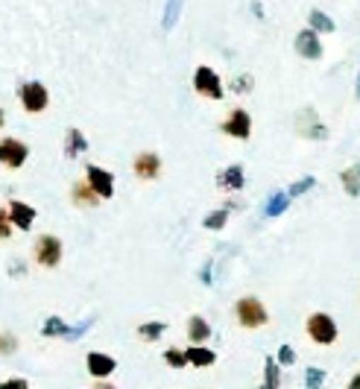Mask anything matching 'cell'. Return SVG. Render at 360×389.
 <instances>
[{"instance_id":"cell-10","label":"cell","mask_w":360,"mask_h":389,"mask_svg":"<svg viewBox=\"0 0 360 389\" xmlns=\"http://www.w3.org/2000/svg\"><path fill=\"white\" fill-rule=\"evenodd\" d=\"M27 155H30L27 144L15 141V138H6V141H0V164H9L12 170H18V167H24Z\"/></svg>"},{"instance_id":"cell-7","label":"cell","mask_w":360,"mask_h":389,"mask_svg":"<svg viewBox=\"0 0 360 389\" xmlns=\"http://www.w3.org/2000/svg\"><path fill=\"white\" fill-rule=\"evenodd\" d=\"M296 53L302 56V59H311V62H316L319 56H323V38H319V32L313 27L296 35Z\"/></svg>"},{"instance_id":"cell-11","label":"cell","mask_w":360,"mask_h":389,"mask_svg":"<svg viewBox=\"0 0 360 389\" xmlns=\"http://www.w3.org/2000/svg\"><path fill=\"white\" fill-rule=\"evenodd\" d=\"M88 328H91V319H88L85 325H79V328H68V325H65L62 319H59V316H50V319L44 322V328H42V334H44V337H65V340H79V337H83Z\"/></svg>"},{"instance_id":"cell-6","label":"cell","mask_w":360,"mask_h":389,"mask_svg":"<svg viewBox=\"0 0 360 389\" xmlns=\"http://www.w3.org/2000/svg\"><path fill=\"white\" fill-rule=\"evenodd\" d=\"M220 129H223V132L229 135V138L246 141L249 135H252V118H249V114H246L244 109H232V114L223 121V126H220Z\"/></svg>"},{"instance_id":"cell-13","label":"cell","mask_w":360,"mask_h":389,"mask_svg":"<svg viewBox=\"0 0 360 389\" xmlns=\"http://www.w3.org/2000/svg\"><path fill=\"white\" fill-rule=\"evenodd\" d=\"M85 363H88V372H91L94 378H109V375L114 372V369H117L114 357L100 354V352H91V354L85 357Z\"/></svg>"},{"instance_id":"cell-27","label":"cell","mask_w":360,"mask_h":389,"mask_svg":"<svg viewBox=\"0 0 360 389\" xmlns=\"http://www.w3.org/2000/svg\"><path fill=\"white\" fill-rule=\"evenodd\" d=\"M313 185H316V179H313V176H305V179H299V182H293L287 193H290V197L296 199V197H302V193H308V190H311Z\"/></svg>"},{"instance_id":"cell-8","label":"cell","mask_w":360,"mask_h":389,"mask_svg":"<svg viewBox=\"0 0 360 389\" xmlns=\"http://www.w3.org/2000/svg\"><path fill=\"white\" fill-rule=\"evenodd\" d=\"M132 170H135V176H138V179L152 182V179L162 176V159H158L155 152H138V155H135Z\"/></svg>"},{"instance_id":"cell-3","label":"cell","mask_w":360,"mask_h":389,"mask_svg":"<svg viewBox=\"0 0 360 389\" xmlns=\"http://www.w3.org/2000/svg\"><path fill=\"white\" fill-rule=\"evenodd\" d=\"M193 91L199 97H208V100H223V94H226V88H223V82H220L217 70L208 68V65H199L196 68V73H193Z\"/></svg>"},{"instance_id":"cell-33","label":"cell","mask_w":360,"mask_h":389,"mask_svg":"<svg viewBox=\"0 0 360 389\" xmlns=\"http://www.w3.org/2000/svg\"><path fill=\"white\" fill-rule=\"evenodd\" d=\"M249 82H252L249 76H240V80H234V85H232V88H234L237 94H246V91H249Z\"/></svg>"},{"instance_id":"cell-14","label":"cell","mask_w":360,"mask_h":389,"mask_svg":"<svg viewBox=\"0 0 360 389\" xmlns=\"http://www.w3.org/2000/svg\"><path fill=\"white\" fill-rule=\"evenodd\" d=\"M9 214H12V223L21 228V231H27V228L32 226V220H35V208H30V205H24V202H18V199L9 202Z\"/></svg>"},{"instance_id":"cell-23","label":"cell","mask_w":360,"mask_h":389,"mask_svg":"<svg viewBox=\"0 0 360 389\" xmlns=\"http://www.w3.org/2000/svg\"><path fill=\"white\" fill-rule=\"evenodd\" d=\"M164 331H167V325H164V322H144L141 328H138V337L147 340V342H155L158 337L164 334Z\"/></svg>"},{"instance_id":"cell-28","label":"cell","mask_w":360,"mask_h":389,"mask_svg":"<svg viewBox=\"0 0 360 389\" xmlns=\"http://www.w3.org/2000/svg\"><path fill=\"white\" fill-rule=\"evenodd\" d=\"M9 220H12V214L6 208H0V240H9L12 237V226L15 223H9Z\"/></svg>"},{"instance_id":"cell-34","label":"cell","mask_w":360,"mask_h":389,"mask_svg":"<svg viewBox=\"0 0 360 389\" xmlns=\"http://www.w3.org/2000/svg\"><path fill=\"white\" fill-rule=\"evenodd\" d=\"M349 386H352V389H360V375H354V378L349 381Z\"/></svg>"},{"instance_id":"cell-19","label":"cell","mask_w":360,"mask_h":389,"mask_svg":"<svg viewBox=\"0 0 360 389\" xmlns=\"http://www.w3.org/2000/svg\"><path fill=\"white\" fill-rule=\"evenodd\" d=\"M290 193L287 190H278V193H272L270 197V202H267V208H264V214L267 217H278V214H284L287 208H290Z\"/></svg>"},{"instance_id":"cell-9","label":"cell","mask_w":360,"mask_h":389,"mask_svg":"<svg viewBox=\"0 0 360 389\" xmlns=\"http://www.w3.org/2000/svg\"><path fill=\"white\" fill-rule=\"evenodd\" d=\"M85 179H88V185H91L103 199H112V197H114V176H112L109 170L97 167V164H88Z\"/></svg>"},{"instance_id":"cell-30","label":"cell","mask_w":360,"mask_h":389,"mask_svg":"<svg viewBox=\"0 0 360 389\" xmlns=\"http://www.w3.org/2000/svg\"><path fill=\"white\" fill-rule=\"evenodd\" d=\"M305 383H308V389L323 386L325 383V372H323V369H308V372H305Z\"/></svg>"},{"instance_id":"cell-17","label":"cell","mask_w":360,"mask_h":389,"mask_svg":"<svg viewBox=\"0 0 360 389\" xmlns=\"http://www.w3.org/2000/svg\"><path fill=\"white\" fill-rule=\"evenodd\" d=\"M340 182H343V190L349 197H360V164H352L340 173Z\"/></svg>"},{"instance_id":"cell-5","label":"cell","mask_w":360,"mask_h":389,"mask_svg":"<svg viewBox=\"0 0 360 389\" xmlns=\"http://www.w3.org/2000/svg\"><path fill=\"white\" fill-rule=\"evenodd\" d=\"M47 100H50V94L42 82H24L21 85V106L30 114H42L47 109Z\"/></svg>"},{"instance_id":"cell-21","label":"cell","mask_w":360,"mask_h":389,"mask_svg":"<svg viewBox=\"0 0 360 389\" xmlns=\"http://www.w3.org/2000/svg\"><path fill=\"white\" fill-rule=\"evenodd\" d=\"M278 363L275 357H267L264 360V383H267V389H278L282 386V372H278Z\"/></svg>"},{"instance_id":"cell-16","label":"cell","mask_w":360,"mask_h":389,"mask_svg":"<svg viewBox=\"0 0 360 389\" xmlns=\"http://www.w3.org/2000/svg\"><path fill=\"white\" fill-rule=\"evenodd\" d=\"M214 360H217V354L211 352V348H203L199 342H193V345L188 348V363L196 366V369H205V366H211Z\"/></svg>"},{"instance_id":"cell-31","label":"cell","mask_w":360,"mask_h":389,"mask_svg":"<svg viewBox=\"0 0 360 389\" xmlns=\"http://www.w3.org/2000/svg\"><path fill=\"white\" fill-rule=\"evenodd\" d=\"M293 360H296V352H293L290 345L278 348V363H282V366H293Z\"/></svg>"},{"instance_id":"cell-1","label":"cell","mask_w":360,"mask_h":389,"mask_svg":"<svg viewBox=\"0 0 360 389\" xmlns=\"http://www.w3.org/2000/svg\"><path fill=\"white\" fill-rule=\"evenodd\" d=\"M234 316L237 322L244 325V328H264L270 322V314H267V307L261 299H255V296H244L237 304H234Z\"/></svg>"},{"instance_id":"cell-22","label":"cell","mask_w":360,"mask_h":389,"mask_svg":"<svg viewBox=\"0 0 360 389\" xmlns=\"http://www.w3.org/2000/svg\"><path fill=\"white\" fill-rule=\"evenodd\" d=\"M308 21H311V27H313L316 32H334V30H337V24L331 21V18H328L325 12H319V9H311Z\"/></svg>"},{"instance_id":"cell-4","label":"cell","mask_w":360,"mask_h":389,"mask_svg":"<svg viewBox=\"0 0 360 389\" xmlns=\"http://www.w3.org/2000/svg\"><path fill=\"white\" fill-rule=\"evenodd\" d=\"M62 261V240L53 235H42L35 240V264L44 269H56Z\"/></svg>"},{"instance_id":"cell-2","label":"cell","mask_w":360,"mask_h":389,"mask_svg":"<svg viewBox=\"0 0 360 389\" xmlns=\"http://www.w3.org/2000/svg\"><path fill=\"white\" fill-rule=\"evenodd\" d=\"M305 331L316 345H334V340H337V322L328 314H323V310H316V314L308 316Z\"/></svg>"},{"instance_id":"cell-12","label":"cell","mask_w":360,"mask_h":389,"mask_svg":"<svg viewBox=\"0 0 360 389\" xmlns=\"http://www.w3.org/2000/svg\"><path fill=\"white\" fill-rule=\"evenodd\" d=\"M71 199H73V205H79V208H97L100 205V193L88 185V179L85 182H76L73 185V190H71Z\"/></svg>"},{"instance_id":"cell-15","label":"cell","mask_w":360,"mask_h":389,"mask_svg":"<svg viewBox=\"0 0 360 389\" xmlns=\"http://www.w3.org/2000/svg\"><path fill=\"white\" fill-rule=\"evenodd\" d=\"M217 185L223 187V190H240V187H244V167H240V164L226 167V170L217 176Z\"/></svg>"},{"instance_id":"cell-29","label":"cell","mask_w":360,"mask_h":389,"mask_svg":"<svg viewBox=\"0 0 360 389\" xmlns=\"http://www.w3.org/2000/svg\"><path fill=\"white\" fill-rule=\"evenodd\" d=\"M15 348H18V340H15V334H9V331H4L0 334V354H15Z\"/></svg>"},{"instance_id":"cell-35","label":"cell","mask_w":360,"mask_h":389,"mask_svg":"<svg viewBox=\"0 0 360 389\" xmlns=\"http://www.w3.org/2000/svg\"><path fill=\"white\" fill-rule=\"evenodd\" d=\"M0 129H4V109H0Z\"/></svg>"},{"instance_id":"cell-18","label":"cell","mask_w":360,"mask_h":389,"mask_svg":"<svg viewBox=\"0 0 360 389\" xmlns=\"http://www.w3.org/2000/svg\"><path fill=\"white\" fill-rule=\"evenodd\" d=\"M208 337H211L208 322H205L203 316H191V319H188V340H191V342H205Z\"/></svg>"},{"instance_id":"cell-24","label":"cell","mask_w":360,"mask_h":389,"mask_svg":"<svg viewBox=\"0 0 360 389\" xmlns=\"http://www.w3.org/2000/svg\"><path fill=\"white\" fill-rule=\"evenodd\" d=\"M179 12H182V0H167V6H164V21H162V27H164L167 32L176 27Z\"/></svg>"},{"instance_id":"cell-26","label":"cell","mask_w":360,"mask_h":389,"mask_svg":"<svg viewBox=\"0 0 360 389\" xmlns=\"http://www.w3.org/2000/svg\"><path fill=\"white\" fill-rule=\"evenodd\" d=\"M226 220H229V211H226V208H220V211H214V214H208V217H205V228L217 231V228H223V226H226Z\"/></svg>"},{"instance_id":"cell-36","label":"cell","mask_w":360,"mask_h":389,"mask_svg":"<svg viewBox=\"0 0 360 389\" xmlns=\"http://www.w3.org/2000/svg\"><path fill=\"white\" fill-rule=\"evenodd\" d=\"M357 100H360V76H357Z\"/></svg>"},{"instance_id":"cell-20","label":"cell","mask_w":360,"mask_h":389,"mask_svg":"<svg viewBox=\"0 0 360 389\" xmlns=\"http://www.w3.org/2000/svg\"><path fill=\"white\" fill-rule=\"evenodd\" d=\"M85 149H88V141L83 138V132L68 129V141H65V155H68V159H76V155L85 152Z\"/></svg>"},{"instance_id":"cell-25","label":"cell","mask_w":360,"mask_h":389,"mask_svg":"<svg viewBox=\"0 0 360 389\" xmlns=\"http://www.w3.org/2000/svg\"><path fill=\"white\" fill-rule=\"evenodd\" d=\"M164 360H167V366H173V369L191 366V363H188V352H179V348H167V352H164Z\"/></svg>"},{"instance_id":"cell-32","label":"cell","mask_w":360,"mask_h":389,"mask_svg":"<svg viewBox=\"0 0 360 389\" xmlns=\"http://www.w3.org/2000/svg\"><path fill=\"white\" fill-rule=\"evenodd\" d=\"M30 383L24 378H15V381H0V389H27Z\"/></svg>"}]
</instances>
